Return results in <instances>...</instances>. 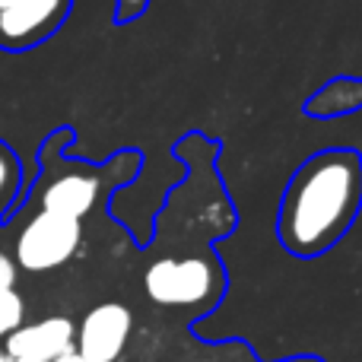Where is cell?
Segmentation results:
<instances>
[{
	"label": "cell",
	"mask_w": 362,
	"mask_h": 362,
	"mask_svg": "<svg viewBox=\"0 0 362 362\" xmlns=\"http://www.w3.org/2000/svg\"><path fill=\"white\" fill-rule=\"evenodd\" d=\"M362 206V156L321 150L299 165L280 204V238L293 255L315 257L337 245Z\"/></svg>",
	"instance_id": "cell-1"
},
{
	"label": "cell",
	"mask_w": 362,
	"mask_h": 362,
	"mask_svg": "<svg viewBox=\"0 0 362 362\" xmlns=\"http://www.w3.org/2000/svg\"><path fill=\"white\" fill-rule=\"evenodd\" d=\"M83 242V219L61 216L51 210H38L25 219L16 235V261L19 270L29 274H48L74 261Z\"/></svg>",
	"instance_id": "cell-2"
},
{
	"label": "cell",
	"mask_w": 362,
	"mask_h": 362,
	"mask_svg": "<svg viewBox=\"0 0 362 362\" xmlns=\"http://www.w3.org/2000/svg\"><path fill=\"white\" fill-rule=\"evenodd\" d=\"M219 274L210 257H159L144 274V289L156 305L200 308L219 293Z\"/></svg>",
	"instance_id": "cell-3"
},
{
	"label": "cell",
	"mask_w": 362,
	"mask_h": 362,
	"mask_svg": "<svg viewBox=\"0 0 362 362\" xmlns=\"http://www.w3.org/2000/svg\"><path fill=\"white\" fill-rule=\"evenodd\" d=\"M74 0H0V48L29 51L57 35Z\"/></svg>",
	"instance_id": "cell-4"
},
{
	"label": "cell",
	"mask_w": 362,
	"mask_h": 362,
	"mask_svg": "<svg viewBox=\"0 0 362 362\" xmlns=\"http://www.w3.org/2000/svg\"><path fill=\"white\" fill-rule=\"evenodd\" d=\"M134 331V315L121 302H102L89 308L76 325L74 350L89 362H118L127 350V340Z\"/></svg>",
	"instance_id": "cell-5"
},
{
	"label": "cell",
	"mask_w": 362,
	"mask_h": 362,
	"mask_svg": "<svg viewBox=\"0 0 362 362\" xmlns=\"http://www.w3.org/2000/svg\"><path fill=\"white\" fill-rule=\"evenodd\" d=\"M76 340V325L67 315H48L38 321H23L16 331L4 337L6 356L32 359V362H51L61 353L74 350Z\"/></svg>",
	"instance_id": "cell-6"
},
{
	"label": "cell",
	"mask_w": 362,
	"mask_h": 362,
	"mask_svg": "<svg viewBox=\"0 0 362 362\" xmlns=\"http://www.w3.org/2000/svg\"><path fill=\"white\" fill-rule=\"evenodd\" d=\"M362 108V76H334L305 99L308 118H340Z\"/></svg>",
	"instance_id": "cell-7"
},
{
	"label": "cell",
	"mask_w": 362,
	"mask_h": 362,
	"mask_svg": "<svg viewBox=\"0 0 362 362\" xmlns=\"http://www.w3.org/2000/svg\"><path fill=\"white\" fill-rule=\"evenodd\" d=\"M25 321V299L19 296V289H0V340L10 331H16Z\"/></svg>",
	"instance_id": "cell-8"
},
{
	"label": "cell",
	"mask_w": 362,
	"mask_h": 362,
	"mask_svg": "<svg viewBox=\"0 0 362 362\" xmlns=\"http://www.w3.org/2000/svg\"><path fill=\"white\" fill-rule=\"evenodd\" d=\"M19 187V163L6 146H0V206L16 194Z\"/></svg>",
	"instance_id": "cell-9"
},
{
	"label": "cell",
	"mask_w": 362,
	"mask_h": 362,
	"mask_svg": "<svg viewBox=\"0 0 362 362\" xmlns=\"http://www.w3.org/2000/svg\"><path fill=\"white\" fill-rule=\"evenodd\" d=\"M153 0H115V25H131L150 10Z\"/></svg>",
	"instance_id": "cell-10"
},
{
	"label": "cell",
	"mask_w": 362,
	"mask_h": 362,
	"mask_svg": "<svg viewBox=\"0 0 362 362\" xmlns=\"http://www.w3.org/2000/svg\"><path fill=\"white\" fill-rule=\"evenodd\" d=\"M16 276H19V267H16V261H13V255H6V251L0 248V289H13L16 286Z\"/></svg>",
	"instance_id": "cell-11"
},
{
	"label": "cell",
	"mask_w": 362,
	"mask_h": 362,
	"mask_svg": "<svg viewBox=\"0 0 362 362\" xmlns=\"http://www.w3.org/2000/svg\"><path fill=\"white\" fill-rule=\"evenodd\" d=\"M51 362H89V359H86V356H80L76 350H67V353H61L57 359H51Z\"/></svg>",
	"instance_id": "cell-12"
},
{
	"label": "cell",
	"mask_w": 362,
	"mask_h": 362,
	"mask_svg": "<svg viewBox=\"0 0 362 362\" xmlns=\"http://www.w3.org/2000/svg\"><path fill=\"white\" fill-rule=\"evenodd\" d=\"M6 359H10V356H6V350H4V346H0V362H6Z\"/></svg>",
	"instance_id": "cell-13"
},
{
	"label": "cell",
	"mask_w": 362,
	"mask_h": 362,
	"mask_svg": "<svg viewBox=\"0 0 362 362\" xmlns=\"http://www.w3.org/2000/svg\"><path fill=\"white\" fill-rule=\"evenodd\" d=\"M6 362H32V359H19V356H10Z\"/></svg>",
	"instance_id": "cell-14"
}]
</instances>
